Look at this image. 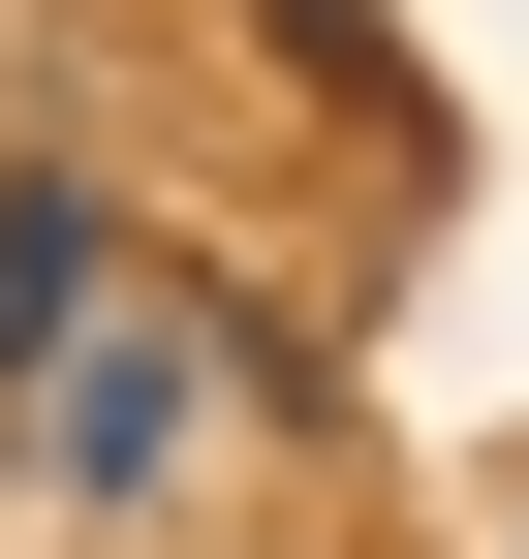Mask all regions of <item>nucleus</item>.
<instances>
[{
  "label": "nucleus",
  "mask_w": 529,
  "mask_h": 559,
  "mask_svg": "<svg viewBox=\"0 0 529 559\" xmlns=\"http://www.w3.org/2000/svg\"><path fill=\"white\" fill-rule=\"evenodd\" d=\"M187 404H219V373H187V311H62V373H32V436L94 466V498H156V466H187Z\"/></svg>",
  "instance_id": "obj_1"
},
{
  "label": "nucleus",
  "mask_w": 529,
  "mask_h": 559,
  "mask_svg": "<svg viewBox=\"0 0 529 559\" xmlns=\"http://www.w3.org/2000/svg\"><path fill=\"white\" fill-rule=\"evenodd\" d=\"M62 311H94V187H0V373H62Z\"/></svg>",
  "instance_id": "obj_2"
}]
</instances>
